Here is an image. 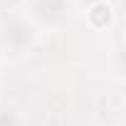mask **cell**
<instances>
[{
    "mask_svg": "<svg viewBox=\"0 0 126 126\" xmlns=\"http://www.w3.org/2000/svg\"><path fill=\"white\" fill-rule=\"evenodd\" d=\"M74 0H25V17L35 27L62 30L74 17Z\"/></svg>",
    "mask_w": 126,
    "mask_h": 126,
    "instance_id": "1",
    "label": "cell"
},
{
    "mask_svg": "<svg viewBox=\"0 0 126 126\" xmlns=\"http://www.w3.org/2000/svg\"><path fill=\"white\" fill-rule=\"evenodd\" d=\"M37 40V27L25 15H10L0 22V49H10L13 54L27 52Z\"/></svg>",
    "mask_w": 126,
    "mask_h": 126,
    "instance_id": "2",
    "label": "cell"
},
{
    "mask_svg": "<svg viewBox=\"0 0 126 126\" xmlns=\"http://www.w3.org/2000/svg\"><path fill=\"white\" fill-rule=\"evenodd\" d=\"M116 20V10L109 0H94V3L87 8V25L94 32H104L114 25Z\"/></svg>",
    "mask_w": 126,
    "mask_h": 126,
    "instance_id": "3",
    "label": "cell"
},
{
    "mask_svg": "<svg viewBox=\"0 0 126 126\" xmlns=\"http://www.w3.org/2000/svg\"><path fill=\"white\" fill-rule=\"evenodd\" d=\"M0 126H22V119L13 109H0Z\"/></svg>",
    "mask_w": 126,
    "mask_h": 126,
    "instance_id": "4",
    "label": "cell"
}]
</instances>
